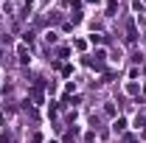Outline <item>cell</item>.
Here are the masks:
<instances>
[{"label":"cell","mask_w":146,"mask_h":143,"mask_svg":"<svg viewBox=\"0 0 146 143\" xmlns=\"http://www.w3.org/2000/svg\"><path fill=\"white\" fill-rule=\"evenodd\" d=\"M112 129H115V132H124V129H127V121H124V118H118V121L112 124Z\"/></svg>","instance_id":"cell-1"},{"label":"cell","mask_w":146,"mask_h":143,"mask_svg":"<svg viewBox=\"0 0 146 143\" xmlns=\"http://www.w3.org/2000/svg\"><path fill=\"white\" fill-rule=\"evenodd\" d=\"M17 56H20V62H28V51L25 48H17Z\"/></svg>","instance_id":"cell-2"}]
</instances>
